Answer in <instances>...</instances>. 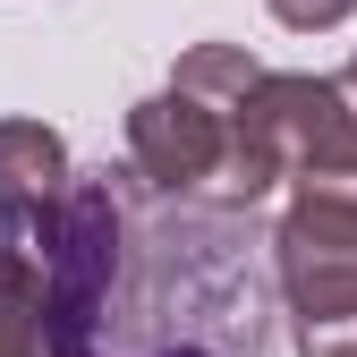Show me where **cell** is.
<instances>
[{
    "label": "cell",
    "instance_id": "5b68a950",
    "mask_svg": "<svg viewBox=\"0 0 357 357\" xmlns=\"http://www.w3.org/2000/svg\"><path fill=\"white\" fill-rule=\"evenodd\" d=\"M52 315V281L34 273L26 247H0V357H43V324Z\"/></svg>",
    "mask_w": 357,
    "mask_h": 357
},
{
    "label": "cell",
    "instance_id": "9c48e42d",
    "mask_svg": "<svg viewBox=\"0 0 357 357\" xmlns=\"http://www.w3.org/2000/svg\"><path fill=\"white\" fill-rule=\"evenodd\" d=\"M349 85H357V60H349Z\"/></svg>",
    "mask_w": 357,
    "mask_h": 357
},
{
    "label": "cell",
    "instance_id": "6da1fadb",
    "mask_svg": "<svg viewBox=\"0 0 357 357\" xmlns=\"http://www.w3.org/2000/svg\"><path fill=\"white\" fill-rule=\"evenodd\" d=\"M52 357H273V230L238 196L128 170L68 178L52 221Z\"/></svg>",
    "mask_w": 357,
    "mask_h": 357
},
{
    "label": "cell",
    "instance_id": "52a82bcc",
    "mask_svg": "<svg viewBox=\"0 0 357 357\" xmlns=\"http://www.w3.org/2000/svg\"><path fill=\"white\" fill-rule=\"evenodd\" d=\"M273 17H281V26H298V34H324V26L357 17V0H273Z\"/></svg>",
    "mask_w": 357,
    "mask_h": 357
},
{
    "label": "cell",
    "instance_id": "7a4b0ae2",
    "mask_svg": "<svg viewBox=\"0 0 357 357\" xmlns=\"http://www.w3.org/2000/svg\"><path fill=\"white\" fill-rule=\"evenodd\" d=\"M230 111L238 102H213V94L170 77L153 102L128 111V162L170 196H204V178L230 170Z\"/></svg>",
    "mask_w": 357,
    "mask_h": 357
},
{
    "label": "cell",
    "instance_id": "277c9868",
    "mask_svg": "<svg viewBox=\"0 0 357 357\" xmlns=\"http://www.w3.org/2000/svg\"><path fill=\"white\" fill-rule=\"evenodd\" d=\"M298 204H332L357 221V85L340 68V94H332V119H324V137L306 145L298 162Z\"/></svg>",
    "mask_w": 357,
    "mask_h": 357
},
{
    "label": "cell",
    "instance_id": "3957f363",
    "mask_svg": "<svg viewBox=\"0 0 357 357\" xmlns=\"http://www.w3.org/2000/svg\"><path fill=\"white\" fill-rule=\"evenodd\" d=\"M68 204V145L43 119H0V213L17 238H52Z\"/></svg>",
    "mask_w": 357,
    "mask_h": 357
},
{
    "label": "cell",
    "instance_id": "ba28073f",
    "mask_svg": "<svg viewBox=\"0 0 357 357\" xmlns=\"http://www.w3.org/2000/svg\"><path fill=\"white\" fill-rule=\"evenodd\" d=\"M298 349L306 357H357V315H340V324H298Z\"/></svg>",
    "mask_w": 357,
    "mask_h": 357
},
{
    "label": "cell",
    "instance_id": "8992f818",
    "mask_svg": "<svg viewBox=\"0 0 357 357\" xmlns=\"http://www.w3.org/2000/svg\"><path fill=\"white\" fill-rule=\"evenodd\" d=\"M255 77H264V68L238 52V43H196V52L178 60V85H196V94H213V102H238Z\"/></svg>",
    "mask_w": 357,
    "mask_h": 357
}]
</instances>
